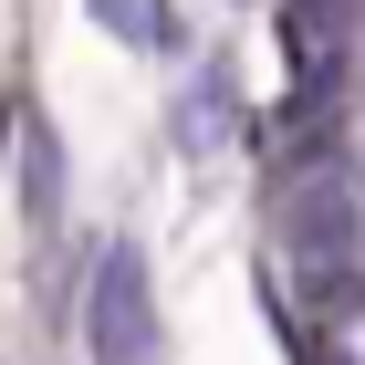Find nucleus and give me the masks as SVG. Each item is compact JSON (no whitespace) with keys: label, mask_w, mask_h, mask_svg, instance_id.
<instances>
[{"label":"nucleus","mask_w":365,"mask_h":365,"mask_svg":"<svg viewBox=\"0 0 365 365\" xmlns=\"http://www.w3.org/2000/svg\"><path fill=\"white\" fill-rule=\"evenodd\" d=\"M94 21H105L115 42H146V0H94Z\"/></svg>","instance_id":"6"},{"label":"nucleus","mask_w":365,"mask_h":365,"mask_svg":"<svg viewBox=\"0 0 365 365\" xmlns=\"http://www.w3.org/2000/svg\"><path fill=\"white\" fill-rule=\"evenodd\" d=\"M11 146H21V209H31V230H63V136L31 115Z\"/></svg>","instance_id":"5"},{"label":"nucleus","mask_w":365,"mask_h":365,"mask_svg":"<svg viewBox=\"0 0 365 365\" xmlns=\"http://www.w3.org/2000/svg\"><path fill=\"white\" fill-rule=\"evenodd\" d=\"M230 136H240V73L209 53V63H188V73H178V94H168V146L198 168V157H220Z\"/></svg>","instance_id":"3"},{"label":"nucleus","mask_w":365,"mask_h":365,"mask_svg":"<svg viewBox=\"0 0 365 365\" xmlns=\"http://www.w3.org/2000/svg\"><path fill=\"white\" fill-rule=\"evenodd\" d=\"M282 251H292V272H303V292L324 313H355L365 303V188L334 168H313L282 188Z\"/></svg>","instance_id":"1"},{"label":"nucleus","mask_w":365,"mask_h":365,"mask_svg":"<svg viewBox=\"0 0 365 365\" xmlns=\"http://www.w3.org/2000/svg\"><path fill=\"white\" fill-rule=\"evenodd\" d=\"M344 31H355V0H282V53H292V73H303V105L334 84Z\"/></svg>","instance_id":"4"},{"label":"nucleus","mask_w":365,"mask_h":365,"mask_svg":"<svg viewBox=\"0 0 365 365\" xmlns=\"http://www.w3.org/2000/svg\"><path fill=\"white\" fill-rule=\"evenodd\" d=\"M84 344H94V365H168L157 282H146V251L125 230L115 240H84Z\"/></svg>","instance_id":"2"}]
</instances>
